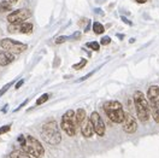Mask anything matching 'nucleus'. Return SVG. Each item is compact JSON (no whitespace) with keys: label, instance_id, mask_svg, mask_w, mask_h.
<instances>
[{"label":"nucleus","instance_id":"c85d7f7f","mask_svg":"<svg viewBox=\"0 0 159 158\" xmlns=\"http://www.w3.org/2000/svg\"><path fill=\"white\" fill-rule=\"evenodd\" d=\"M120 18H122V21H123L124 23H127V24H129V26H131V24H133V23H131V22H130V21L128 20V18H127V17H123V16H122Z\"/></svg>","mask_w":159,"mask_h":158},{"label":"nucleus","instance_id":"b1692460","mask_svg":"<svg viewBox=\"0 0 159 158\" xmlns=\"http://www.w3.org/2000/svg\"><path fill=\"white\" fill-rule=\"evenodd\" d=\"M110 42H111V38L110 36H104V38H101V40H100V44L104 45V46L109 45Z\"/></svg>","mask_w":159,"mask_h":158},{"label":"nucleus","instance_id":"f3484780","mask_svg":"<svg viewBox=\"0 0 159 158\" xmlns=\"http://www.w3.org/2000/svg\"><path fill=\"white\" fill-rule=\"evenodd\" d=\"M11 9H12V5L6 0L0 2V12H7V11H11Z\"/></svg>","mask_w":159,"mask_h":158},{"label":"nucleus","instance_id":"4be33fe9","mask_svg":"<svg viewBox=\"0 0 159 158\" xmlns=\"http://www.w3.org/2000/svg\"><path fill=\"white\" fill-rule=\"evenodd\" d=\"M12 85H13V81H11V82H9L7 85H5V86H4L2 88L0 89V97H1V95H4V94L6 93V91H7V89L10 88V87L12 86Z\"/></svg>","mask_w":159,"mask_h":158},{"label":"nucleus","instance_id":"dca6fc26","mask_svg":"<svg viewBox=\"0 0 159 158\" xmlns=\"http://www.w3.org/2000/svg\"><path fill=\"white\" fill-rule=\"evenodd\" d=\"M93 31L95 33V34H102L104 31H105V28H104V26L99 23V22H94L93 23Z\"/></svg>","mask_w":159,"mask_h":158},{"label":"nucleus","instance_id":"f8f14e48","mask_svg":"<svg viewBox=\"0 0 159 158\" xmlns=\"http://www.w3.org/2000/svg\"><path fill=\"white\" fill-rule=\"evenodd\" d=\"M81 133H82V135L84 137V138H92L93 137V134H94V128H93V124H92V122H90L89 117H87V118L83 121V123L81 124Z\"/></svg>","mask_w":159,"mask_h":158},{"label":"nucleus","instance_id":"4468645a","mask_svg":"<svg viewBox=\"0 0 159 158\" xmlns=\"http://www.w3.org/2000/svg\"><path fill=\"white\" fill-rule=\"evenodd\" d=\"M87 118V114L84 109H79L76 111V121H77V126L81 127V124L83 123V121Z\"/></svg>","mask_w":159,"mask_h":158},{"label":"nucleus","instance_id":"cd10ccee","mask_svg":"<svg viewBox=\"0 0 159 158\" xmlns=\"http://www.w3.org/2000/svg\"><path fill=\"white\" fill-rule=\"evenodd\" d=\"M80 36H81V33H80V31H76L75 34H72L71 38H72V39H80Z\"/></svg>","mask_w":159,"mask_h":158},{"label":"nucleus","instance_id":"423d86ee","mask_svg":"<svg viewBox=\"0 0 159 158\" xmlns=\"http://www.w3.org/2000/svg\"><path fill=\"white\" fill-rule=\"evenodd\" d=\"M147 100L149 103L151 115L156 123L159 124V87L158 86H151L147 91Z\"/></svg>","mask_w":159,"mask_h":158},{"label":"nucleus","instance_id":"393cba45","mask_svg":"<svg viewBox=\"0 0 159 158\" xmlns=\"http://www.w3.org/2000/svg\"><path fill=\"white\" fill-rule=\"evenodd\" d=\"M68 39H69L68 36H59V38L56 39V44H58V45H59V44H63V42L68 41Z\"/></svg>","mask_w":159,"mask_h":158},{"label":"nucleus","instance_id":"a878e982","mask_svg":"<svg viewBox=\"0 0 159 158\" xmlns=\"http://www.w3.org/2000/svg\"><path fill=\"white\" fill-rule=\"evenodd\" d=\"M23 83H24V80H23V79H22V80H20V81H18V82H17V83H16V86H15V88H16V89L20 88V87H22V85H23Z\"/></svg>","mask_w":159,"mask_h":158},{"label":"nucleus","instance_id":"f03ea898","mask_svg":"<svg viewBox=\"0 0 159 158\" xmlns=\"http://www.w3.org/2000/svg\"><path fill=\"white\" fill-rule=\"evenodd\" d=\"M41 137L43 141H46L50 145H58L61 141V135L57 122L56 121L46 122L41 129Z\"/></svg>","mask_w":159,"mask_h":158},{"label":"nucleus","instance_id":"2eb2a0df","mask_svg":"<svg viewBox=\"0 0 159 158\" xmlns=\"http://www.w3.org/2000/svg\"><path fill=\"white\" fill-rule=\"evenodd\" d=\"M10 158H33L22 150H15L10 153Z\"/></svg>","mask_w":159,"mask_h":158},{"label":"nucleus","instance_id":"39448f33","mask_svg":"<svg viewBox=\"0 0 159 158\" xmlns=\"http://www.w3.org/2000/svg\"><path fill=\"white\" fill-rule=\"evenodd\" d=\"M60 127L61 129L69 135V137H75L76 135V130H77V121H76V114L74 110H68L60 122Z\"/></svg>","mask_w":159,"mask_h":158},{"label":"nucleus","instance_id":"bb28decb","mask_svg":"<svg viewBox=\"0 0 159 158\" xmlns=\"http://www.w3.org/2000/svg\"><path fill=\"white\" fill-rule=\"evenodd\" d=\"M93 74H94V71H90L89 74H87V75H86L84 77H81V79L79 80V82H81V81H83V80H87V79H88V77H89V76H92Z\"/></svg>","mask_w":159,"mask_h":158},{"label":"nucleus","instance_id":"1a4fd4ad","mask_svg":"<svg viewBox=\"0 0 159 158\" xmlns=\"http://www.w3.org/2000/svg\"><path fill=\"white\" fill-rule=\"evenodd\" d=\"M89 119L93 124V128H94V133L98 135V137H104L105 135V132H106V127H105V123L101 118L99 114L97 111L92 112L89 116Z\"/></svg>","mask_w":159,"mask_h":158},{"label":"nucleus","instance_id":"ddd939ff","mask_svg":"<svg viewBox=\"0 0 159 158\" xmlns=\"http://www.w3.org/2000/svg\"><path fill=\"white\" fill-rule=\"evenodd\" d=\"M13 60H15V56L13 54H11V53L4 51V49H0V65L1 67L9 65Z\"/></svg>","mask_w":159,"mask_h":158},{"label":"nucleus","instance_id":"6ab92c4d","mask_svg":"<svg viewBox=\"0 0 159 158\" xmlns=\"http://www.w3.org/2000/svg\"><path fill=\"white\" fill-rule=\"evenodd\" d=\"M48 98H50V94H48V93H45V94H42V95H41V97H40V98L36 100L35 105H36V106H39V105H42L43 103H46V101L48 100Z\"/></svg>","mask_w":159,"mask_h":158},{"label":"nucleus","instance_id":"412c9836","mask_svg":"<svg viewBox=\"0 0 159 158\" xmlns=\"http://www.w3.org/2000/svg\"><path fill=\"white\" fill-rule=\"evenodd\" d=\"M86 64H87V60L81 59V62H80V63H77V64H74V65H72V68H74V69H76V70H80V69H82V68H83Z\"/></svg>","mask_w":159,"mask_h":158},{"label":"nucleus","instance_id":"9d476101","mask_svg":"<svg viewBox=\"0 0 159 158\" xmlns=\"http://www.w3.org/2000/svg\"><path fill=\"white\" fill-rule=\"evenodd\" d=\"M34 26L31 23H13V24H9L7 27V31L10 34H30L33 31Z\"/></svg>","mask_w":159,"mask_h":158},{"label":"nucleus","instance_id":"c756f323","mask_svg":"<svg viewBox=\"0 0 159 158\" xmlns=\"http://www.w3.org/2000/svg\"><path fill=\"white\" fill-rule=\"evenodd\" d=\"M136 2H139V4H145V2H147V0H135Z\"/></svg>","mask_w":159,"mask_h":158},{"label":"nucleus","instance_id":"f257e3e1","mask_svg":"<svg viewBox=\"0 0 159 158\" xmlns=\"http://www.w3.org/2000/svg\"><path fill=\"white\" fill-rule=\"evenodd\" d=\"M133 99H134V105H135L138 118L141 122H147L151 117V109H149V103L147 98L141 91H136L133 95Z\"/></svg>","mask_w":159,"mask_h":158},{"label":"nucleus","instance_id":"a211bd4d","mask_svg":"<svg viewBox=\"0 0 159 158\" xmlns=\"http://www.w3.org/2000/svg\"><path fill=\"white\" fill-rule=\"evenodd\" d=\"M86 47H88L92 51H99L100 49V44H98L97 41H90L86 44Z\"/></svg>","mask_w":159,"mask_h":158},{"label":"nucleus","instance_id":"7c9ffc66","mask_svg":"<svg viewBox=\"0 0 159 158\" xmlns=\"http://www.w3.org/2000/svg\"><path fill=\"white\" fill-rule=\"evenodd\" d=\"M6 1H7V2H10L11 5H12V4H13V2H17V1H18V0H6Z\"/></svg>","mask_w":159,"mask_h":158},{"label":"nucleus","instance_id":"2f4dec72","mask_svg":"<svg viewBox=\"0 0 159 158\" xmlns=\"http://www.w3.org/2000/svg\"><path fill=\"white\" fill-rule=\"evenodd\" d=\"M117 36H118L119 39H123L124 38V35H120V34H117Z\"/></svg>","mask_w":159,"mask_h":158},{"label":"nucleus","instance_id":"9b49d317","mask_svg":"<svg viewBox=\"0 0 159 158\" xmlns=\"http://www.w3.org/2000/svg\"><path fill=\"white\" fill-rule=\"evenodd\" d=\"M123 130L128 134H133L138 130V122L133 115L125 114V117L123 121Z\"/></svg>","mask_w":159,"mask_h":158},{"label":"nucleus","instance_id":"aec40b11","mask_svg":"<svg viewBox=\"0 0 159 158\" xmlns=\"http://www.w3.org/2000/svg\"><path fill=\"white\" fill-rule=\"evenodd\" d=\"M79 26L80 27H84L86 26V29H84V31H87V30L89 29V20H84V18H82V20L79 22Z\"/></svg>","mask_w":159,"mask_h":158},{"label":"nucleus","instance_id":"0eeeda50","mask_svg":"<svg viewBox=\"0 0 159 158\" xmlns=\"http://www.w3.org/2000/svg\"><path fill=\"white\" fill-rule=\"evenodd\" d=\"M0 47L11 54H20L22 52H24L28 46L23 42L15 41L12 39H2L0 41Z\"/></svg>","mask_w":159,"mask_h":158},{"label":"nucleus","instance_id":"7ed1b4c3","mask_svg":"<svg viewBox=\"0 0 159 158\" xmlns=\"http://www.w3.org/2000/svg\"><path fill=\"white\" fill-rule=\"evenodd\" d=\"M102 109L105 111L106 116L113 123H123L124 117H125V112L118 100H109V101L104 103Z\"/></svg>","mask_w":159,"mask_h":158},{"label":"nucleus","instance_id":"6e6552de","mask_svg":"<svg viewBox=\"0 0 159 158\" xmlns=\"http://www.w3.org/2000/svg\"><path fill=\"white\" fill-rule=\"evenodd\" d=\"M31 16V11L28 9H20V10L12 11L11 13L7 15V21L10 22V24L13 23H24L25 21L30 18Z\"/></svg>","mask_w":159,"mask_h":158},{"label":"nucleus","instance_id":"5701e85b","mask_svg":"<svg viewBox=\"0 0 159 158\" xmlns=\"http://www.w3.org/2000/svg\"><path fill=\"white\" fill-rule=\"evenodd\" d=\"M10 129H11V124H6V126H2V127L0 128V135H2V134H5V133L10 132Z\"/></svg>","mask_w":159,"mask_h":158},{"label":"nucleus","instance_id":"20e7f679","mask_svg":"<svg viewBox=\"0 0 159 158\" xmlns=\"http://www.w3.org/2000/svg\"><path fill=\"white\" fill-rule=\"evenodd\" d=\"M20 146L22 151H24L33 158H41L45 155V148L41 145V142L31 135H27L24 141L20 144Z\"/></svg>","mask_w":159,"mask_h":158}]
</instances>
